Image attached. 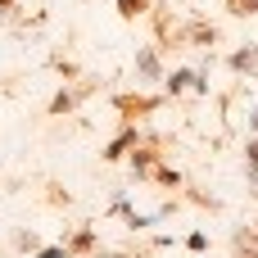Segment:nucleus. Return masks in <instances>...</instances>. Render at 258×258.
<instances>
[{"mask_svg":"<svg viewBox=\"0 0 258 258\" xmlns=\"http://www.w3.org/2000/svg\"><path fill=\"white\" fill-rule=\"evenodd\" d=\"M186 249H190V254H204V249H209V236H204V231H190V236H186Z\"/></svg>","mask_w":258,"mask_h":258,"instance_id":"obj_14","label":"nucleus"},{"mask_svg":"<svg viewBox=\"0 0 258 258\" xmlns=\"http://www.w3.org/2000/svg\"><path fill=\"white\" fill-rule=\"evenodd\" d=\"M245 163H258V136L249 141V145H245Z\"/></svg>","mask_w":258,"mask_h":258,"instance_id":"obj_20","label":"nucleus"},{"mask_svg":"<svg viewBox=\"0 0 258 258\" xmlns=\"http://www.w3.org/2000/svg\"><path fill=\"white\" fill-rule=\"evenodd\" d=\"M245 181H249V186L258 190V163H245Z\"/></svg>","mask_w":258,"mask_h":258,"instance_id":"obj_21","label":"nucleus"},{"mask_svg":"<svg viewBox=\"0 0 258 258\" xmlns=\"http://www.w3.org/2000/svg\"><path fill=\"white\" fill-rule=\"evenodd\" d=\"M63 245H68V254H73V258H91V254H95V227H77Z\"/></svg>","mask_w":258,"mask_h":258,"instance_id":"obj_7","label":"nucleus"},{"mask_svg":"<svg viewBox=\"0 0 258 258\" xmlns=\"http://www.w3.org/2000/svg\"><path fill=\"white\" fill-rule=\"evenodd\" d=\"M91 91H95V82H91V77H82L77 86H63V91H54V100H50V118H63V113H73V109H77V104H82Z\"/></svg>","mask_w":258,"mask_h":258,"instance_id":"obj_1","label":"nucleus"},{"mask_svg":"<svg viewBox=\"0 0 258 258\" xmlns=\"http://www.w3.org/2000/svg\"><path fill=\"white\" fill-rule=\"evenodd\" d=\"M231 245H236V258H258V227H240Z\"/></svg>","mask_w":258,"mask_h":258,"instance_id":"obj_8","label":"nucleus"},{"mask_svg":"<svg viewBox=\"0 0 258 258\" xmlns=\"http://www.w3.org/2000/svg\"><path fill=\"white\" fill-rule=\"evenodd\" d=\"M136 73H141L145 82H163V77H168V73H163V63H159V54H154L150 45H141V50H136Z\"/></svg>","mask_w":258,"mask_h":258,"instance_id":"obj_5","label":"nucleus"},{"mask_svg":"<svg viewBox=\"0 0 258 258\" xmlns=\"http://www.w3.org/2000/svg\"><path fill=\"white\" fill-rule=\"evenodd\" d=\"M14 249L36 254V249H41V236H36V231H14Z\"/></svg>","mask_w":258,"mask_h":258,"instance_id":"obj_12","label":"nucleus"},{"mask_svg":"<svg viewBox=\"0 0 258 258\" xmlns=\"http://www.w3.org/2000/svg\"><path fill=\"white\" fill-rule=\"evenodd\" d=\"M113 109L122 118H145V113L163 109V95H113Z\"/></svg>","mask_w":258,"mask_h":258,"instance_id":"obj_2","label":"nucleus"},{"mask_svg":"<svg viewBox=\"0 0 258 258\" xmlns=\"http://www.w3.org/2000/svg\"><path fill=\"white\" fill-rule=\"evenodd\" d=\"M118 5V18H127V23H136L141 14H150V0H113Z\"/></svg>","mask_w":258,"mask_h":258,"instance_id":"obj_10","label":"nucleus"},{"mask_svg":"<svg viewBox=\"0 0 258 258\" xmlns=\"http://www.w3.org/2000/svg\"><path fill=\"white\" fill-rule=\"evenodd\" d=\"M36 258H73V254H68V245H41Z\"/></svg>","mask_w":258,"mask_h":258,"instance_id":"obj_15","label":"nucleus"},{"mask_svg":"<svg viewBox=\"0 0 258 258\" xmlns=\"http://www.w3.org/2000/svg\"><path fill=\"white\" fill-rule=\"evenodd\" d=\"M231 14L249 18V14H258V0H231Z\"/></svg>","mask_w":258,"mask_h":258,"instance_id":"obj_17","label":"nucleus"},{"mask_svg":"<svg viewBox=\"0 0 258 258\" xmlns=\"http://www.w3.org/2000/svg\"><path fill=\"white\" fill-rule=\"evenodd\" d=\"M109 258H132V254H109Z\"/></svg>","mask_w":258,"mask_h":258,"instance_id":"obj_24","label":"nucleus"},{"mask_svg":"<svg viewBox=\"0 0 258 258\" xmlns=\"http://www.w3.org/2000/svg\"><path fill=\"white\" fill-rule=\"evenodd\" d=\"M150 181H159V186H168V190H181V172H177V168H154Z\"/></svg>","mask_w":258,"mask_h":258,"instance_id":"obj_11","label":"nucleus"},{"mask_svg":"<svg viewBox=\"0 0 258 258\" xmlns=\"http://www.w3.org/2000/svg\"><path fill=\"white\" fill-rule=\"evenodd\" d=\"M154 159H159V154H154L150 145H136V150H132V177H136V181H150L154 168H159Z\"/></svg>","mask_w":258,"mask_h":258,"instance_id":"obj_6","label":"nucleus"},{"mask_svg":"<svg viewBox=\"0 0 258 258\" xmlns=\"http://www.w3.org/2000/svg\"><path fill=\"white\" fill-rule=\"evenodd\" d=\"M109 213H113V218H132V204H127V195H118V200L109 204Z\"/></svg>","mask_w":258,"mask_h":258,"instance_id":"obj_18","label":"nucleus"},{"mask_svg":"<svg viewBox=\"0 0 258 258\" xmlns=\"http://www.w3.org/2000/svg\"><path fill=\"white\" fill-rule=\"evenodd\" d=\"M0 9H14V0H0Z\"/></svg>","mask_w":258,"mask_h":258,"instance_id":"obj_23","label":"nucleus"},{"mask_svg":"<svg viewBox=\"0 0 258 258\" xmlns=\"http://www.w3.org/2000/svg\"><path fill=\"white\" fill-rule=\"evenodd\" d=\"M68 200H73V195H68L63 186H50V204H63V209H68Z\"/></svg>","mask_w":258,"mask_h":258,"instance_id":"obj_19","label":"nucleus"},{"mask_svg":"<svg viewBox=\"0 0 258 258\" xmlns=\"http://www.w3.org/2000/svg\"><path fill=\"white\" fill-rule=\"evenodd\" d=\"M50 68H54V73H63V77H77V63H73V59H63V54H50Z\"/></svg>","mask_w":258,"mask_h":258,"instance_id":"obj_13","label":"nucleus"},{"mask_svg":"<svg viewBox=\"0 0 258 258\" xmlns=\"http://www.w3.org/2000/svg\"><path fill=\"white\" fill-rule=\"evenodd\" d=\"M181 41H186V45H213V41H218V27H213V23H190V27L181 32Z\"/></svg>","mask_w":258,"mask_h":258,"instance_id":"obj_9","label":"nucleus"},{"mask_svg":"<svg viewBox=\"0 0 258 258\" xmlns=\"http://www.w3.org/2000/svg\"><path fill=\"white\" fill-rule=\"evenodd\" d=\"M227 68H231V73H240V77H254V73H258V45L245 41V45L227 59Z\"/></svg>","mask_w":258,"mask_h":258,"instance_id":"obj_4","label":"nucleus"},{"mask_svg":"<svg viewBox=\"0 0 258 258\" xmlns=\"http://www.w3.org/2000/svg\"><path fill=\"white\" fill-rule=\"evenodd\" d=\"M127 227H132V231H145V227H154V218H150V213H136V209H132Z\"/></svg>","mask_w":258,"mask_h":258,"instance_id":"obj_16","label":"nucleus"},{"mask_svg":"<svg viewBox=\"0 0 258 258\" xmlns=\"http://www.w3.org/2000/svg\"><path fill=\"white\" fill-rule=\"evenodd\" d=\"M136 145H141V136H136V127L127 122V127H122V132H118V136H113V141L104 145V163H118V159H127V154H132Z\"/></svg>","mask_w":258,"mask_h":258,"instance_id":"obj_3","label":"nucleus"},{"mask_svg":"<svg viewBox=\"0 0 258 258\" xmlns=\"http://www.w3.org/2000/svg\"><path fill=\"white\" fill-rule=\"evenodd\" d=\"M249 127H254V132H258V109H254V118H249Z\"/></svg>","mask_w":258,"mask_h":258,"instance_id":"obj_22","label":"nucleus"}]
</instances>
